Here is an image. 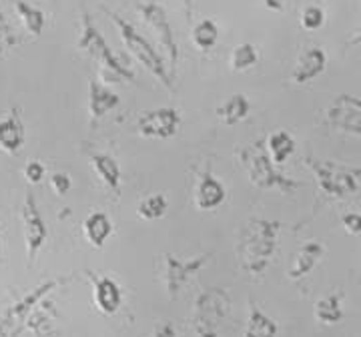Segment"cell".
I'll list each match as a JSON object with an SVG mask.
<instances>
[{
    "instance_id": "83f0119b",
    "label": "cell",
    "mask_w": 361,
    "mask_h": 337,
    "mask_svg": "<svg viewBox=\"0 0 361 337\" xmlns=\"http://www.w3.org/2000/svg\"><path fill=\"white\" fill-rule=\"evenodd\" d=\"M167 209V197L163 193H155L147 195V197L142 199L141 203H139V207H137V213H139V217L145 221H157L161 219V217H165Z\"/></svg>"
},
{
    "instance_id": "484cf974",
    "label": "cell",
    "mask_w": 361,
    "mask_h": 337,
    "mask_svg": "<svg viewBox=\"0 0 361 337\" xmlns=\"http://www.w3.org/2000/svg\"><path fill=\"white\" fill-rule=\"evenodd\" d=\"M191 39H193V44L199 51H211L219 40V26L213 18H205V20H201L193 26Z\"/></svg>"
},
{
    "instance_id": "7402d4cb",
    "label": "cell",
    "mask_w": 361,
    "mask_h": 337,
    "mask_svg": "<svg viewBox=\"0 0 361 337\" xmlns=\"http://www.w3.org/2000/svg\"><path fill=\"white\" fill-rule=\"evenodd\" d=\"M322 255V243H315V241L305 243V245L299 249V253H297L295 261H293V265H291V269H289V277H291V279H301V277H305V275L313 271V267L319 263Z\"/></svg>"
},
{
    "instance_id": "d6986e66",
    "label": "cell",
    "mask_w": 361,
    "mask_h": 337,
    "mask_svg": "<svg viewBox=\"0 0 361 337\" xmlns=\"http://www.w3.org/2000/svg\"><path fill=\"white\" fill-rule=\"evenodd\" d=\"M82 233L90 245L101 249L113 235V221L103 211H94L82 221Z\"/></svg>"
},
{
    "instance_id": "5bb4252c",
    "label": "cell",
    "mask_w": 361,
    "mask_h": 337,
    "mask_svg": "<svg viewBox=\"0 0 361 337\" xmlns=\"http://www.w3.org/2000/svg\"><path fill=\"white\" fill-rule=\"evenodd\" d=\"M227 199L225 185L213 173H201L197 187H195V207L199 211H215Z\"/></svg>"
},
{
    "instance_id": "f546056e",
    "label": "cell",
    "mask_w": 361,
    "mask_h": 337,
    "mask_svg": "<svg viewBox=\"0 0 361 337\" xmlns=\"http://www.w3.org/2000/svg\"><path fill=\"white\" fill-rule=\"evenodd\" d=\"M18 42H20V39L16 37V32L13 30V26H11L6 14L2 11V6H0V56L6 54L11 49H14Z\"/></svg>"
},
{
    "instance_id": "f1b7e54d",
    "label": "cell",
    "mask_w": 361,
    "mask_h": 337,
    "mask_svg": "<svg viewBox=\"0 0 361 337\" xmlns=\"http://www.w3.org/2000/svg\"><path fill=\"white\" fill-rule=\"evenodd\" d=\"M259 63V52L255 44L251 42H241L239 47H235L231 52V68L235 73H245L249 68Z\"/></svg>"
},
{
    "instance_id": "4fadbf2b",
    "label": "cell",
    "mask_w": 361,
    "mask_h": 337,
    "mask_svg": "<svg viewBox=\"0 0 361 337\" xmlns=\"http://www.w3.org/2000/svg\"><path fill=\"white\" fill-rule=\"evenodd\" d=\"M26 141V129L23 123L20 109L14 106L8 111V115L0 118V151L6 155H18Z\"/></svg>"
},
{
    "instance_id": "ac0fdd59",
    "label": "cell",
    "mask_w": 361,
    "mask_h": 337,
    "mask_svg": "<svg viewBox=\"0 0 361 337\" xmlns=\"http://www.w3.org/2000/svg\"><path fill=\"white\" fill-rule=\"evenodd\" d=\"M56 317H59V313L54 310L52 301H49L47 298L44 301H40L37 310L28 317L26 329L32 331L37 337H59V329H56V321H54Z\"/></svg>"
},
{
    "instance_id": "4dcf8cb0",
    "label": "cell",
    "mask_w": 361,
    "mask_h": 337,
    "mask_svg": "<svg viewBox=\"0 0 361 337\" xmlns=\"http://www.w3.org/2000/svg\"><path fill=\"white\" fill-rule=\"evenodd\" d=\"M323 23H325V14L319 6H307L301 13V25L305 30H317V28H322Z\"/></svg>"
},
{
    "instance_id": "74e56055",
    "label": "cell",
    "mask_w": 361,
    "mask_h": 337,
    "mask_svg": "<svg viewBox=\"0 0 361 337\" xmlns=\"http://www.w3.org/2000/svg\"><path fill=\"white\" fill-rule=\"evenodd\" d=\"M193 2H195V0H183V4H185V6H187L189 11H191V6H193Z\"/></svg>"
},
{
    "instance_id": "d590c367",
    "label": "cell",
    "mask_w": 361,
    "mask_h": 337,
    "mask_svg": "<svg viewBox=\"0 0 361 337\" xmlns=\"http://www.w3.org/2000/svg\"><path fill=\"white\" fill-rule=\"evenodd\" d=\"M285 2H287V0H263V4H265L269 11H273V13H281V11H283Z\"/></svg>"
},
{
    "instance_id": "277c9868",
    "label": "cell",
    "mask_w": 361,
    "mask_h": 337,
    "mask_svg": "<svg viewBox=\"0 0 361 337\" xmlns=\"http://www.w3.org/2000/svg\"><path fill=\"white\" fill-rule=\"evenodd\" d=\"M104 13L109 14V18L115 23L116 30H118V35H121V40L125 42V47H127V51L141 63L153 77L161 82V85H165L167 89L173 87V75H171V68H167L165 65V61H163V56L157 52V49L149 42V40L142 37L141 32L135 28V26L127 23L123 16H118L113 11H104Z\"/></svg>"
},
{
    "instance_id": "603a6c76",
    "label": "cell",
    "mask_w": 361,
    "mask_h": 337,
    "mask_svg": "<svg viewBox=\"0 0 361 337\" xmlns=\"http://www.w3.org/2000/svg\"><path fill=\"white\" fill-rule=\"evenodd\" d=\"M90 165L94 168V173L101 177V181L111 191H118V187H121V167H118L115 157L106 155V153H94L90 157Z\"/></svg>"
},
{
    "instance_id": "7c38bea8",
    "label": "cell",
    "mask_w": 361,
    "mask_h": 337,
    "mask_svg": "<svg viewBox=\"0 0 361 337\" xmlns=\"http://www.w3.org/2000/svg\"><path fill=\"white\" fill-rule=\"evenodd\" d=\"M327 117L337 129L348 130V133H361V99L341 94L329 109Z\"/></svg>"
},
{
    "instance_id": "f35d334b",
    "label": "cell",
    "mask_w": 361,
    "mask_h": 337,
    "mask_svg": "<svg viewBox=\"0 0 361 337\" xmlns=\"http://www.w3.org/2000/svg\"><path fill=\"white\" fill-rule=\"evenodd\" d=\"M0 255H2V235H0Z\"/></svg>"
},
{
    "instance_id": "4316f807",
    "label": "cell",
    "mask_w": 361,
    "mask_h": 337,
    "mask_svg": "<svg viewBox=\"0 0 361 337\" xmlns=\"http://www.w3.org/2000/svg\"><path fill=\"white\" fill-rule=\"evenodd\" d=\"M343 312H341V299L339 295H327L315 303V319L325 325H334L341 321Z\"/></svg>"
},
{
    "instance_id": "8992f818",
    "label": "cell",
    "mask_w": 361,
    "mask_h": 337,
    "mask_svg": "<svg viewBox=\"0 0 361 337\" xmlns=\"http://www.w3.org/2000/svg\"><path fill=\"white\" fill-rule=\"evenodd\" d=\"M231 310L229 293L221 287H209L201 291L193 303L191 325L197 337H219L221 325Z\"/></svg>"
},
{
    "instance_id": "2e32d148",
    "label": "cell",
    "mask_w": 361,
    "mask_h": 337,
    "mask_svg": "<svg viewBox=\"0 0 361 337\" xmlns=\"http://www.w3.org/2000/svg\"><path fill=\"white\" fill-rule=\"evenodd\" d=\"M121 104V97L116 94L113 89H109L106 85H103L97 78L89 80V115L90 118L99 121L103 118L106 113L115 111L116 106Z\"/></svg>"
},
{
    "instance_id": "e575fe53",
    "label": "cell",
    "mask_w": 361,
    "mask_h": 337,
    "mask_svg": "<svg viewBox=\"0 0 361 337\" xmlns=\"http://www.w3.org/2000/svg\"><path fill=\"white\" fill-rule=\"evenodd\" d=\"M151 337H179V336H177V329L173 327V324L163 321V324H159L155 329H153Z\"/></svg>"
},
{
    "instance_id": "6da1fadb",
    "label": "cell",
    "mask_w": 361,
    "mask_h": 337,
    "mask_svg": "<svg viewBox=\"0 0 361 337\" xmlns=\"http://www.w3.org/2000/svg\"><path fill=\"white\" fill-rule=\"evenodd\" d=\"M281 231L279 221L249 219L243 225L237 241V257L249 275H263L277 251V235Z\"/></svg>"
},
{
    "instance_id": "e0dca14e",
    "label": "cell",
    "mask_w": 361,
    "mask_h": 337,
    "mask_svg": "<svg viewBox=\"0 0 361 337\" xmlns=\"http://www.w3.org/2000/svg\"><path fill=\"white\" fill-rule=\"evenodd\" d=\"M325 65H327V56H325V51L319 49V47H313V49H307L303 52L299 59H297V65L293 68V82L297 85H305L313 78H317L325 71Z\"/></svg>"
},
{
    "instance_id": "8fae6325",
    "label": "cell",
    "mask_w": 361,
    "mask_h": 337,
    "mask_svg": "<svg viewBox=\"0 0 361 337\" xmlns=\"http://www.w3.org/2000/svg\"><path fill=\"white\" fill-rule=\"evenodd\" d=\"M211 255H197L191 259H180L177 255L165 253V287L169 298H177L183 287L209 263Z\"/></svg>"
},
{
    "instance_id": "9c48e42d",
    "label": "cell",
    "mask_w": 361,
    "mask_h": 337,
    "mask_svg": "<svg viewBox=\"0 0 361 337\" xmlns=\"http://www.w3.org/2000/svg\"><path fill=\"white\" fill-rule=\"evenodd\" d=\"M20 219H23V231H25L26 257H28V263H32L49 239V227L42 219L39 203H37L32 193H26L23 211H20Z\"/></svg>"
},
{
    "instance_id": "44dd1931",
    "label": "cell",
    "mask_w": 361,
    "mask_h": 337,
    "mask_svg": "<svg viewBox=\"0 0 361 337\" xmlns=\"http://www.w3.org/2000/svg\"><path fill=\"white\" fill-rule=\"evenodd\" d=\"M251 113V103L247 99L245 94L237 92V94H231L225 103L221 104L217 109V117L227 125V127H235L239 125L241 121H245Z\"/></svg>"
},
{
    "instance_id": "cb8c5ba5",
    "label": "cell",
    "mask_w": 361,
    "mask_h": 337,
    "mask_svg": "<svg viewBox=\"0 0 361 337\" xmlns=\"http://www.w3.org/2000/svg\"><path fill=\"white\" fill-rule=\"evenodd\" d=\"M267 151H269L271 159L277 167H281L287 163V159L293 155L295 151V139L287 133V130H275L267 137Z\"/></svg>"
},
{
    "instance_id": "d4e9b609",
    "label": "cell",
    "mask_w": 361,
    "mask_h": 337,
    "mask_svg": "<svg viewBox=\"0 0 361 337\" xmlns=\"http://www.w3.org/2000/svg\"><path fill=\"white\" fill-rule=\"evenodd\" d=\"M14 11L18 14V18L23 20L26 32L32 35V37H40L44 26H47V14L42 13L40 8L28 4L26 0H13Z\"/></svg>"
},
{
    "instance_id": "3957f363",
    "label": "cell",
    "mask_w": 361,
    "mask_h": 337,
    "mask_svg": "<svg viewBox=\"0 0 361 337\" xmlns=\"http://www.w3.org/2000/svg\"><path fill=\"white\" fill-rule=\"evenodd\" d=\"M77 47L103 66L104 73L111 75L113 80H127V82L135 80V73L109 47L103 32L92 23V18H90V14L87 11L80 14V35H78Z\"/></svg>"
},
{
    "instance_id": "9a60e30c",
    "label": "cell",
    "mask_w": 361,
    "mask_h": 337,
    "mask_svg": "<svg viewBox=\"0 0 361 337\" xmlns=\"http://www.w3.org/2000/svg\"><path fill=\"white\" fill-rule=\"evenodd\" d=\"M90 275L92 281V289H94V305L103 315H115L121 305H123V291L111 277H103V275Z\"/></svg>"
},
{
    "instance_id": "d6a6232c",
    "label": "cell",
    "mask_w": 361,
    "mask_h": 337,
    "mask_svg": "<svg viewBox=\"0 0 361 337\" xmlns=\"http://www.w3.org/2000/svg\"><path fill=\"white\" fill-rule=\"evenodd\" d=\"M51 187H52V191L59 195V197H63V195H66L68 191H71V187H73V179H71L66 173L59 171V173H54V175L51 177Z\"/></svg>"
},
{
    "instance_id": "5b68a950",
    "label": "cell",
    "mask_w": 361,
    "mask_h": 337,
    "mask_svg": "<svg viewBox=\"0 0 361 337\" xmlns=\"http://www.w3.org/2000/svg\"><path fill=\"white\" fill-rule=\"evenodd\" d=\"M71 281V277H52L42 281L35 289H30L25 298L14 301L13 305H8L4 312L0 313V337H20V333L26 329L28 317L37 310L40 301L51 295L52 291H56L59 287L66 286Z\"/></svg>"
},
{
    "instance_id": "1f68e13d",
    "label": "cell",
    "mask_w": 361,
    "mask_h": 337,
    "mask_svg": "<svg viewBox=\"0 0 361 337\" xmlns=\"http://www.w3.org/2000/svg\"><path fill=\"white\" fill-rule=\"evenodd\" d=\"M23 175H25V179L30 183V185H39V183L44 179V175H47V168H44V165H42L40 161L32 159V161L26 163Z\"/></svg>"
},
{
    "instance_id": "52a82bcc",
    "label": "cell",
    "mask_w": 361,
    "mask_h": 337,
    "mask_svg": "<svg viewBox=\"0 0 361 337\" xmlns=\"http://www.w3.org/2000/svg\"><path fill=\"white\" fill-rule=\"evenodd\" d=\"M305 163H307V167L315 173L317 183H319L323 193L336 195V197H345L348 193H353V191H355L360 171L337 167L334 163L315 161V159H311V157L305 159Z\"/></svg>"
},
{
    "instance_id": "ffe728a7",
    "label": "cell",
    "mask_w": 361,
    "mask_h": 337,
    "mask_svg": "<svg viewBox=\"0 0 361 337\" xmlns=\"http://www.w3.org/2000/svg\"><path fill=\"white\" fill-rule=\"evenodd\" d=\"M279 325L275 319L259 310L255 303H249V317L241 337H277Z\"/></svg>"
},
{
    "instance_id": "30bf717a",
    "label": "cell",
    "mask_w": 361,
    "mask_h": 337,
    "mask_svg": "<svg viewBox=\"0 0 361 337\" xmlns=\"http://www.w3.org/2000/svg\"><path fill=\"white\" fill-rule=\"evenodd\" d=\"M180 113L173 106L145 111L137 118V130L145 139H171L179 133Z\"/></svg>"
},
{
    "instance_id": "ba28073f",
    "label": "cell",
    "mask_w": 361,
    "mask_h": 337,
    "mask_svg": "<svg viewBox=\"0 0 361 337\" xmlns=\"http://www.w3.org/2000/svg\"><path fill=\"white\" fill-rule=\"evenodd\" d=\"M137 11L141 14V18L149 25V28L155 32L157 40L161 44V49L167 52L171 68L175 71V66L179 63V44L175 40V32L173 26L169 23V16L165 8L157 2H141L137 6Z\"/></svg>"
},
{
    "instance_id": "8d00e7d4",
    "label": "cell",
    "mask_w": 361,
    "mask_h": 337,
    "mask_svg": "<svg viewBox=\"0 0 361 337\" xmlns=\"http://www.w3.org/2000/svg\"><path fill=\"white\" fill-rule=\"evenodd\" d=\"M353 42H355V44H361V26L360 30H357V35H355V39H353Z\"/></svg>"
},
{
    "instance_id": "7a4b0ae2",
    "label": "cell",
    "mask_w": 361,
    "mask_h": 337,
    "mask_svg": "<svg viewBox=\"0 0 361 337\" xmlns=\"http://www.w3.org/2000/svg\"><path fill=\"white\" fill-rule=\"evenodd\" d=\"M239 161L245 168L249 181L259 189H277L281 193H293L301 187L299 183L285 177L277 168L267 151L265 141H255V143L243 147L239 151Z\"/></svg>"
},
{
    "instance_id": "836d02e7",
    "label": "cell",
    "mask_w": 361,
    "mask_h": 337,
    "mask_svg": "<svg viewBox=\"0 0 361 337\" xmlns=\"http://www.w3.org/2000/svg\"><path fill=\"white\" fill-rule=\"evenodd\" d=\"M343 227L348 229V233L357 235L361 233V215L360 213H349L343 217Z\"/></svg>"
}]
</instances>
